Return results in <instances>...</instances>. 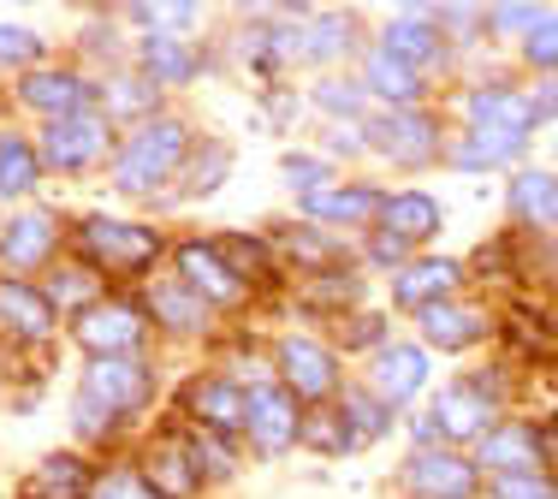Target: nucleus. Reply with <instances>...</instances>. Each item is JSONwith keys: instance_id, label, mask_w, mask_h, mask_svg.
<instances>
[{"instance_id": "obj_45", "label": "nucleus", "mask_w": 558, "mask_h": 499, "mask_svg": "<svg viewBox=\"0 0 558 499\" xmlns=\"http://www.w3.org/2000/svg\"><path fill=\"white\" fill-rule=\"evenodd\" d=\"M375 261H404V239H392V232H380V239H375Z\"/></svg>"}, {"instance_id": "obj_7", "label": "nucleus", "mask_w": 558, "mask_h": 499, "mask_svg": "<svg viewBox=\"0 0 558 499\" xmlns=\"http://www.w3.org/2000/svg\"><path fill=\"white\" fill-rule=\"evenodd\" d=\"M19 101L36 113H48V120H77V113H89V84L77 72H24L19 77Z\"/></svg>"}, {"instance_id": "obj_32", "label": "nucleus", "mask_w": 558, "mask_h": 499, "mask_svg": "<svg viewBox=\"0 0 558 499\" xmlns=\"http://www.w3.org/2000/svg\"><path fill=\"white\" fill-rule=\"evenodd\" d=\"M523 149V137H499V131H475L470 143L458 149V167H499V161H511V155Z\"/></svg>"}, {"instance_id": "obj_20", "label": "nucleus", "mask_w": 558, "mask_h": 499, "mask_svg": "<svg viewBox=\"0 0 558 499\" xmlns=\"http://www.w3.org/2000/svg\"><path fill=\"white\" fill-rule=\"evenodd\" d=\"M440 31H434L428 19H398V24H387V54L398 60V65H410V72H416V65H434L440 60Z\"/></svg>"}, {"instance_id": "obj_10", "label": "nucleus", "mask_w": 558, "mask_h": 499, "mask_svg": "<svg viewBox=\"0 0 558 499\" xmlns=\"http://www.w3.org/2000/svg\"><path fill=\"white\" fill-rule=\"evenodd\" d=\"M487 416H494V392L451 387V392H440L428 423H434V435H446V440H475V435H487Z\"/></svg>"}, {"instance_id": "obj_39", "label": "nucleus", "mask_w": 558, "mask_h": 499, "mask_svg": "<svg viewBox=\"0 0 558 499\" xmlns=\"http://www.w3.org/2000/svg\"><path fill=\"white\" fill-rule=\"evenodd\" d=\"M43 54V42H36L31 31H19V24H0V60L7 65H24V60H36Z\"/></svg>"}, {"instance_id": "obj_19", "label": "nucleus", "mask_w": 558, "mask_h": 499, "mask_svg": "<svg viewBox=\"0 0 558 499\" xmlns=\"http://www.w3.org/2000/svg\"><path fill=\"white\" fill-rule=\"evenodd\" d=\"M380 220H387L392 239H428V232H440V203L422 191H404L392 203H380Z\"/></svg>"}, {"instance_id": "obj_36", "label": "nucleus", "mask_w": 558, "mask_h": 499, "mask_svg": "<svg viewBox=\"0 0 558 499\" xmlns=\"http://www.w3.org/2000/svg\"><path fill=\"white\" fill-rule=\"evenodd\" d=\"M494 499H558V482L541 476V470H523V476H494Z\"/></svg>"}, {"instance_id": "obj_16", "label": "nucleus", "mask_w": 558, "mask_h": 499, "mask_svg": "<svg viewBox=\"0 0 558 499\" xmlns=\"http://www.w3.org/2000/svg\"><path fill=\"white\" fill-rule=\"evenodd\" d=\"M0 321L19 327L24 339H48V327H54V304H48L43 292H31V285H19V280H0Z\"/></svg>"}, {"instance_id": "obj_25", "label": "nucleus", "mask_w": 558, "mask_h": 499, "mask_svg": "<svg viewBox=\"0 0 558 499\" xmlns=\"http://www.w3.org/2000/svg\"><path fill=\"white\" fill-rule=\"evenodd\" d=\"M24 499H89V476L77 458H48L43 476L31 482V494Z\"/></svg>"}, {"instance_id": "obj_5", "label": "nucleus", "mask_w": 558, "mask_h": 499, "mask_svg": "<svg viewBox=\"0 0 558 499\" xmlns=\"http://www.w3.org/2000/svg\"><path fill=\"white\" fill-rule=\"evenodd\" d=\"M72 333H77V345H89L96 357H125L143 339V315L125 309V304H89V309H77Z\"/></svg>"}, {"instance_id": "obj_23", "label": "nucleus", "mask_w": 558, "mask_h": 499, "mask_svg": "<svg viewBox=\"0 0 558 499\" xmlns=\"http://www.w3.org/2000/svg\"><path fill=\"white\" fill-rule=\"evenodd\" d=\"M422 333H428L440 351H463V345L482 339V315L451 309V304H422Z\"/></svg>"}, {"instance_id": "obj_24", "label": "nucleus", "mask_w": 558, "mask_h": 499, "mask_svg": "<svg viewBox=\"0 0 558 499\" xmlns=\"http://www.w3.org/2000/svg\"><path fill=\"white\" fill-rule=\"evenodd\" d=\"M511 208L535 227H558V179L553 173H517L511 179Z\"/></svg>"}, {"instance_id": "obj_9", "label": "nucleus", "mask_w": 558, "mask_h": 499, "mask_svg": "<svg viewBox=\"0 0 558 499\" xmlns=\"http://www.w3.org/2000/svg\"><path fill=\"white\" fill-rule=\"evenodd\" d=\"M404 482L416 488V499H475V464L451 452H416Z\"/></svg>"}, {"instance_id": "obj_17", "label": "nucleus", "mask_w": 558, "mask_h": 499, "mask_svg": "<svg viewBox=\"0 0 558 499\" xmlns=\"http://www.w3.org/2000/svg\"><path fill=\"white\" fill-rule=\"evenodd\" d=\"M184 404H191L203 423H215L220 435H238V428H244V392L226 387V380H191Z\"/></svg>"}, {"instance_id": "obj_4", "label": "nucleus", "mask_w": 558, "mask_h": 499, "mask_svg": "<svg viewBox=\"0 0 558 499\" xmlns=\"http://www.w3.org/2000/svg\"><path fill=\"white\" fill-rule=\"evenodd\" d=\"M368 143H375L380 155H392V161H404V167H422V161L440 155V125H434L428 113L392 108V113H380V120L368 125Z\"/></svg>"}, {"instance_id": "obj_27", "label": "nucleus", "mask_w": 558, "mask_h": 499, "mask_svg": "<svg viewBox=\"0 0 558 499\" xmlns=\"http://www.w3.org/2000/svg\"><path fill=\"white\" fill-rule=\"evenodd\" d=\"M36 185V155L24 137H0V203H12V196H24Z\"/></svg>"}, {"instance_id": "obj_30", "label": "nucleus", "mask_w": 558, "mask_h": 499, "mask_svg": "<svg viewBox=\"0 0 558 499\" xmlns=\"http://www.w3.org/2000/svg\"><path fill=\"white\" fill-rule=\"evenodd\" d=\"M368 89H375V96H387V101H416L422 77L410 72V65H398L392 54H375V60H368Z\"/></svg>"}, {"instance_id": "obj_14", "label": "nucleus", "mask_w": 558, "mask_h": 499, "mask_svg": "<svg viewBox=\"0 0 558 499\" xmlns=\"http://www.w3.org/2000/svg\"><path fill=\"white\" fill-rule=\"evenodd\" d=\"M48 249H54V220L48 215H19L0 232V261L7 268H43Z\"/></svg>"}, {"instance_id": "obj_13", "label": "nucleus", "mask_w": 558, "mask_h": 499, "mask_svg": "<svg viewBox=\"0 0 558 499\" xmlns=\"http://www.w3.org/2000/svg\"><path fill=\"white\" fill-rule=\"evenodd\" d=\"M470 120H475V131L523 137V131L535 125V113H529V101L517 96V89H475V96H470Z\"/></svg>"}, {"instance_id": "obj_38", "label": "nucleus", "mask_w": 558, "mask_h": 499, "mask_svg": "<svg viewBox=\"0 0 558 499\" xmlns=\"http://www.w3.org/2000/svg\"><path fill=\"white\" fill-rule=\"evenodd\" d=\"M529 60H535L541 72H558V19H541L535 31H529Z\"/></svg>"}, {"instance_id": "obj_43", "label": "nucleus", "mask_w": 558, "mask_h": 499, "mask_svg": "<svg viewBox=\"0 0 558 499\" xmlns=\"http://www.w3.org/2000/svg\"><path fill=\"white\" fill-rule=\"evenodd\" d=\"M108 96L119 101V113H143V108H149V89H143V84H113Z\"/></svg>"}, {"instance_id": "obj_44", "label": "nucleus", "mask_w": 558, "mask_h": 499, "mask_svg": "<svg viewBox=\"0 0 558 499\" xmlns=\"http://www.w3.org/2000/svg\"><path fill=\"white\" fill-rule=\"evenodd\" d=\"M286 179H291V185H322V161H298V155H291V161H286Z\"/></svg>"}, {"instance_id": "obj_18", "label": "nucleus", "mask_w": 558, "mask_h": 499, "mask_svg": "<svg viewBox=\"0 0 558 499\" xmlns=\"http://www.w3.org/2000/svg\"><path fill=\"white\" fill-rule=\"evenodd\" d=\"M458 285V261H446V256H428V261H410L404 273H398V304H410V309H422L428 297H440Z\"/></svg>"}, {"instance_id": "obj_34", "label": "nucleus", "mask_w": 558, "mask_h": 499, "mask_svg": "<svg viewBox=\"0 0 558 499\" xmlns=\"http://www.w3.org/2000/svg\"><path fill=\"white\" fill-rule=\"evenodd\" d=\"M155 297V315H161L167 327H203V297H184L179 285H161Z\"/></svg>"}, {"instance_id": "obj_35", "label": "nucleus", "mask_w": 558, "mask_h": 499, "mask_svg": "<svg viewBox=\"0 0 558 499\" xmlns=\"http://www.w3.org/2000/svg\"><path fill=\"white\" fill-rule=\"evenodd\" d=\"M89 499H161V494H155L137 470H108V476L89 482Z\"/></svg>"}, {"instance_id": "obj_1", "label": "nucleus", "mask_w": 558, "mask_h": 499, "mask_svg": "<svg viewBox=\"0 0 558 499\" xmlns=\"http://www.w3.org/2000/svg\"><path fill=\"white\" fill-rule=\"evenodd\" d=\"M149 399V369L131 357H96L84 375V399H77V428L84 435H96V428L119 423L125 411H137V404Z\"/></svg>"}, {"instance_id": "obj_8", "label": "nucleus", "mask_w": 558, "mask_h": 499, "mask_svg": "<svg viewBox=\"0 0 558 499\" xmlns=\"http://www.w3.org/2000/svg\"><path fill=\"white\" fill-rule=\"evenodd\" d=\"M43 155L48 167H65V173H77V167H89L96 155H108V125L96 120V113H77V120H54L43 137Z\"/></svg>"}, {"instance_id": "obj_29", "label": "nucleus", "mask_w": 558, "mask_h": 499, "mask_svg": "<svg viewBox=\"0 0 558 499\" xmlns=\"http://www.w3.org/2000/svg\"><path fill=\"white\" fill-rule=\"evenodd\" d=\"M387 423H392V404H380L375 392H344V428H351V440L387 435Z\"/></svg>"}, {"instance_id": "obj_41", "label": "nucleus", "mask_w": 558, "mask_h": 499, "mask_svg": "<svg viewBox=\"0 0 558 499\" xmlns=\"http://www.w3.org/2000/svg\"><path fill=\"white\" fill-rule=\"evenodd\" d=\"M494 24H499V31H535L541 7H494Z\"/></svg>"}, {"instance_id": "obj_33", "label": "nucleus", "mask_w": 558, "mask_h": 499, "mask_svg": "<svg viewBox=\"0 0 558 499\" xmlns=\"http://www.w3.org/2000/svg\"><path fill=\"white\" fill-rule=\"evenodd\" d=\"M298 435L310 440L315 452H344V446H356V440H351V428H344V416H333V411L298 416Z\"/></svg>"}, {"instance_id": "obj_42", "label": "nucleus", "mask_w": 558, "mask_h": 499, "mask_svg": "<svg viewBox=\"0 0 558 499\" xmlns=\"http://www.w3.org/2000/svg\"><path fill=\"white\" fill-rule=\"evenodd\" d=\"M315 101H327V113H356V89L351 84H322Z\"/></svg>"}, {"instance_id": "obj_40", "label": "nucleus", "mask_w": 558, "mask_h": 499, "mask_svg": "<svg viewBox=\"0 0 558 499\" xmlns=\"http://www.w3.org/2000/svg\"><path fill=\"white\" fill-rule=\"evenodd\" d=\"M196 7H184V0H172V7H131V19L137 24H155V31H179V24H191Z\"/></svg>"}, {"instance_id": "obj_3", "label": "nucleus", "mask_w": 558, "mask_h": 499, "mask_svg": "<svg viewBox=\"0 0 558 499\" xmlns=\"http://www.w3.org/2000/svg\"><path fill=\"white\" fill-rule=\"evenodd\" d=\"M77 244H84V256H89V261H101V268H113V273L143 268V261H155V249H161L149 227H125V220H108V215L84 220Z\"/></svg>"}, {"instance_id": "obj_12", "label": "nucleus", "mask_w": 558, "mask_h": 499, "mask_svg": "<svg viewBox=\"0 0 558 499\" xmlns=\"http://www.w3.org/2000/svg\"><path fill=\"white\" fill-rule=\"evenodd\" d=\"M422 380H428V357H422L416 345H387L375 357V399L380 404H398V399H410V392H422Z\"/></svg>"}, {"instance_id": "obj_28", "label": "nucleus", "mask_w": 558, "mask_h": 499, "mask_svg": "<svg viewBox=\"0 0 558 499\" xmlns=\"http://www.w3.org/2000/svg\"><path fill=\"white\" fill-rule=\"evenodd\" d=\"M143 72L161 77V84H184V77H196V54L184 42H172V36H155L143 48Z\"/></svg>"}, {"instance_id": "obj_15", "label": "nucleus", "mask_w": 558, "mask_h": 499, "mask_svg": "<svg viewBox=\"0 0 558 499\" xmlns=\"http://www.w3.org/2000/svg\"><path fill=\"white\" fill-rule=\"evenodd\" d=\"M179 273H184V280H191L203 297H215V304H238V292H244V285L226 273V261L215 256V244H184V249H179Z\"/></svg>"}, {"instance_id": "obj_31", "label": "nucleus", "mask_w": 558, "mask_h": 499, "mask_svg": "<svg viewBox=\"0 0 558 499\" xmlns=\"http://www.w3.org/2000/svg\"><path fill=\"white\" fill-rule=\"evenodd\" d=\"M215 256L226 261V273H232L238 285H244V273L250 280H268V249H262L256 239H220Z\"/></svg>"}, {"instance_id": "obj_21", "label": "nucleus", "mask_w": 558, "mask_h": 499, "mask_svg": "<svg viewBox=\"0 0 558 499\" xmlns=\"http://www.w3.org/2000/svg\"><path fill=\"white\" fill-rule=\"evenodd\" d=\"M482 458L494 476H523V470H541V446L529 428H499V435L482 440Z\"/></svg>"}, {"instance_id": "obj_6", "label": "nucleus", "mask_w": 558, "mask_h": 499, "mask_svg": "<svg viewBox=\"0 0 558 499\" xmlns=\"http://www.w3.org/2000/svg\"><path fill=\"white\" fill-rule=\"evenodd\" d=\"M244 428L262 452H279V446L298 440V399L286 387H256L244 392Z\"/></svg>"}, {"instance_id": "obj_26", "label": "nucleus", "mask_w": 558, "mask_h": 499, "mask_svg": "<svg viewBox=\"0 0 558 499\" xmlns=\"http://www.w3.org/2000/svg\"><path fill=\"white\" fill-rule=\"evenodd\" d=\"M143 482H149V488L161 494V499H184V494L196 488V464H191V452H179V446H161Z\"/></svg>"}, {"instance_id": "obj_22", "label": "nucleus", "mask_w": 558, "mask_h": 499, "mask_svg": "<svg viewBox=\"0 0 558 499\" xmlns=\"http://www.w3.org/2000/svg\"><path fill=\"white\" fill-rule=\"evenodd\" d=\"M375 208H380V191H368V185H351V191H310V196H303V215H315V220H344V227L368 220Z\"/></svg>"}, {"instance_id": "obj_2", "label": "nucleus", "mask_w": 558, "mask_h": 499, "mask_svg": "<svg viewBox=\"0 0 558 499\" xmlns=\"http://www.w3.org/2000/svg\"><path fill=\"white\" fill-rule=\"evenodd\" d=\"M184 149H191V131H184L179 120L143 125L137 137H131V149L119 155V167H113L119 191H155V185H167V179L179 173Z\"/></svg>"}, {"instance_id": "obj_11", "label": "nucleus", "mask_w": 558, "mask_h": 499, "mask_svg": "<svg viewBox=\"0 0 558 499\" xmlns=\"http://www.w3.org/2000/svg\"><path fill=\"white\" fill-rule=\"evenodd\" d=\"M279 369H286V380L303 392V399H327L333 380H339L333 357H327L315 339H286V345H279Z\"/></svg>"}, {"instance_id": "obj_37", "label": "nucleus", "mask_w": 558, "mask_h": 499, "mask_svg": "<svg viewBox=\"0 0 558 499\" xmlns=\"http://www.w3.org/2000/svg\"><path fill=\"white\" fill-rule=\"evenodd\" d=\"M48 297H60V304H84V309H89V297H96V280H89L84 268H60L54 285H48Z\"/></svg>"}]
</instances>
